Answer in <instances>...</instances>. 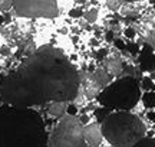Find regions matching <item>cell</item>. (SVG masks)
<instances>
[{
	"label": "cell",
	"instance_id": "cell-1",
	"mask_svg": "<svg viewBox=\"0 0 155 147\" xmlns=\"http://www.w3.org/2000/svg\"><path fill=\"white\" fill-rule=\"evenodd\" d=\"M81 90V74L66 53L42 45L0 81V102L16 108L46 107L55 101L73 102Z\"/></svg>",
	"mask_w": 155,
	"mask_h": 147
},
{
	"label": "cell",
	"instance_id": "cell-2",
	"mask_svg": "<svg viewBox=\"0 0 155 147\" xmlns=\"http://www.w3.org/2000/svg\"><path fill=\"white\" fill-rule=\"evenodd\" d=\"M43 118L30 108L0 105V147H48Z\"/></svg>",
	"mask_w": 155,
	"mask_h": 147
},
{
	"label": "cell",
	"instance_id": "cell-3",
	"mask_svg": "<svg viewBox=\"0 0 155 147\" xmlns=\"http://www.w3.org/2000/svg\"><path fill=\"white\" fill-rule=\"evenodd\" d=\"M105 142L112 147H134L147 137V125L132 111H112L101 123Z\"/></svg>",
	"mask_w": 155,
	"mask_h": 147
},
{
	"label": "cell",
	"instance_id": "cell-4",
	"mask_svg": "<svg viewBox=\"0 0 155 147\" xmlns=\"http://www.w3.org/2000/svg\"><path fill=\"white\" fill-rule=\"evenodd\" d=\"M142 90L139 79L132 77H119L114 79L96 98L98 105L109 111H131L141 101Z\"/></svg>",
	"mask_w": 155,
	"mask_h": 147
},
{
	"label": "cell",
	"instance_id": "cell-5",
	"mask_svg": "<svg viewBox=\"0 0 155 147\" xmlns=\"http://www.w3.org/2000/svg\"><path fill=\"white\" fill-rule=\"evenodd\" d=\"M48 147H88L83 138V124L75 115L58 120L49 131Z\"/></svg>",
	"mask_w": 155,
	"mask_h": 147
},
{
	"label": "cell",
	"instance_id": "cell-6",
	"mask_svg": "<svg viewBox=\"0 0 155 147\" xmlns=\"http://www.w3.org/2000/svg\"><path fill=\"white\" fill-rule=\"evenodd\" d=\"M12 15L16 19L53 20L61 16L58 2H13Z\"/></svg>",
	"mask_w": 155,
	"mask_h": 147
},
{
	"label": "cell",
	"instance_id": "cell-7",
	"mask_svg": "<svg viewBox=\"0 0 155 147\" xmlns=\"http://www.w3.org/2000/svg\"><path fill=\"white\" fill-rule=\"evenodd\" d=\"M150 6V2H122L121 7L118 10V15H119L121 19L128 20L127 26H129L131 22H138L141 16L144 15V12Z\"/></svg>",
	"mask_w": 155,
	"mask_h": 147
},
{
	"label": "cell",
	"instance_id": "cell-8",
	"mask_svg": "<svg viewBox=\"0 0 155 147\" xmlns=\"http://www.w3.org/2000/svg\"><path fill=\"white\" fill-rule=\"evenodd\" d=\"M99 65L111 75L112 78L116 79V78H119V77H122V72H124V69H125L127 62L124 61L121 52L114 49V48H109L108 55H106L105 59H104Z\"/></svg>",
	"mask_w": 155,
	"mask_h": 147
},
{
	"label": "cell",
	"instance_id": "cell-9",
	"mask_svg": "<svg viewBox=\"0 0 155 147\" xmlns=\"http://www.w3.org/2000/svg\"><path fill=\"white\" fill-rule=\"evenodd\" d=\"M134 26L138 32V36L142 39L155 36V10L152 7H148Z\"/></svg>",
	"mask_w": 155,
	"mask_h": 147
},
{
	"label": "cell",
	"instance_id": "cell-10",
	"mask_svg": "<svg viewBox=\"0 0 155 147\" xmlns=\"http://www.w3.org/2000/svg\"><path fill=\"white\" fill-rule=\"evenodd\" d=\"M83 138H85L88 147H99L105 143L102 128H101V124L98 121L92 120L91 123L83 125Z\"/></svg>",
	"mask_w": 155,
	"mask_h": 147
},
{
	"label": "cell",
	"instance_id": "cell-11",
	"mask_svg": "<svg viewBox=\"0 0 155 147\" xmlns=\"http://www.w3.org/2000/svg\"><path fill=\"white\" fill-rule=\"evenodd\" d=\"M137 67L139 68L141 72H155V51L151 49L148 45L141 46L138 58H137Z\"/></svg>",
	"mask_w": 155,
	"mask_h": 147
},
{
	"label": "cell",
	"instance_id": "cell-12",
	"mask_svg": "<svg viewBox=\"0 0 155 147\" xmlns=\"http://www.w3.org/2000/svg\"><path fill=\"white\" fill-rule=\"evenodd\" d=\"M69 104L71 102H65V101H55L49 104V105H46V114H48V117L52 120H61L63 118L65 115L68 114V107H69Z\"/></svg>",
	"mask_w": 155,
	"mask_h": 147
},
{
	"label": "cell",
	"instance_id": "cell-13",
	"mask_svg": "<svg viewBox=\"0 0 155 147\" xmlns=\"http://www.w3.org/2000/svg\"><path fill=\"white\" fill-rule=\"evenodd\" d=\"M91 77H92V79H94L95 82L99 85L102 90H104V88H106V87H108V85H109L112 81H114V78H112L111 75L106 72V71L102 68L101 65H98V67L95 68V71L91 74Z\"/></svg>",
	"mask_w": 155,
	"mask_h": 147
},
{
	"label": "cell",
	"instance_id": "cell-14",
	"mask_svg": "<svg viewBox=\"0 0 155 147\" xmlns=\"http://www.w3.org/2000/svg\"><path fill=\"white\" fill-rule=\"evenodd\" d=\"M92 6H94V2H92ZM83 20L88 23V25H96L98 20H99V16H101V10L99 7H88V9H83Z\"/></svg>",
	"mask_w": 155,
	"mask_h": 147
},
{
	"label": "cell",
	"instance_id": "cell-15",
	"mask_svg": "<svg viewBox=\"0 0 155 147\" xmlns=\"http://www.w3.org/2000/svg\"><path fill=\"white\" fill-rule=\"evenodd\" d=\"M141 101L144 104V107L150 111V110H155V91H148L144 92L141 97Z\"/></svg>",
	"mask_w": 155,
	"mask_h": 147
},
{
	"label": "cell",
	"instance_id": "cell-16",
	"mask_svg": "<svg viewBox=\"0 0 155 147\" xmlns=\"http://www.w3.org/2000/svg\"><path fill=\"white\" fill-rule=\"evenodd\" d=\"M122 36L128 40V42H135L137 38H138V32L134 25H129V26H125L124 30H122Z\"/></svg>",
	"mask_w": 155,
	"mask_h": 147
},
{
	"label": "cell",
	"instance_id": "cell-17",
	"mask_svg": "<svg viewBox=\"0 0 155 147\" xmlns=\"http://www.w3.org/2000/svg\"><path fill=\"white\" fill-rule=\"evenodd\" d=\"M139 85H141V90L144 91V92L155 91V82L151 77H142L141 81H139Z\"/></svg>",
	"mask_w": 155,
	"mask_h": 147
},
{
	"label": "cell",
	"instance_id": "cell-18",
	"mask_svg": "<svg viewBox=\"0 0 155 147\" xmlns=\"http://www.w3.org/2000/svg\"><path fill=\"white\" fill-rule=\"evenodd\" d=\"M83 7L82 6H75L71 9V10L68 12V16L71 17V19H75V20H79V19H82L83 17Z\"/></svg>",
	"mask_w": 155,
	"mask_h": 147
},
{
	"label": "cell",
	"instance_id": "cell-19",
	"mask_svg": "<svg viewBox=\"0 0 155 147\" xmlns=\"http://www.w3.org/2000/svg\"><path fill=\"white\" fill-rule=\"evenodd\" d=\"M102 5L106 6V10L112 12V13H118V10H119V7L122 5V0H118V2H115V0H112V2H104Z\"/></svg>",
	"mask_w": 155,
	"mask_h": 147
},
{
	"label": "cell",
	"instance_id": "cell-20",
	"mask_svg": "<svg viewBox=\"0 0 155 147\" xmlns=\"http://www.w3.org/2000/svg\"><path fill=\"white\" fill-rule=\"evenodd\" d=\"M134 147H155V137H145L144 140L137 143Z\"/></svg>",
	"mask_w": 155,
	"mask_h": 147
},
{
	"label": "cell",
	"instance_id": "cell-21",
	"mask_svg": "<svg viewBox=\"0 0 155 147\" xmlns=\"http://www.w3.org/2000/svg\"><path fill=\"white\" fill-rule=\"evenodd\" d=\"M89 46H91V48H95V49H99L101 46H104V45H102V40L96 39V38L92 36V38L89 39Z\"/></svg>",
	"mask_w": 155,
	"mask_h": 147
},
{
	"label": "cell",
	"instance_id": "cell-22",
	"mask_svg": "<svg viewBox=\"0 0 155 147\" xmlns=\"http://www.w3.org/2000/svg\"><path fill=\"white\" fill-rule=\"evenodd\" d=\"M154 111H155V110H154Z\"/></svg>",
	"mask_w": 155,
	"mask_h": 147
}]
</instances>
